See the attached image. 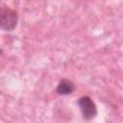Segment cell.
I'll return each mask as SVG.
<instances>
[{
  "mask_svg": "<svg viewBox=\"0 0 123 123\" xmlns=\"http://www.w3.org/2000/svg\"><path fill=\"white\" fill-rule=\"evenodd\" d=\"M18 22L17 12L9 8L2 7L0 9V28L5 32H12L15 29Z\"/></svg>",
  "mask_w": 123,
  "mask_h": 123,
  "instance_id": "cell-1",
  "label": "cell"
},
{
  "mask_svg": "<svg viewBox=\"0 0 123 123\" xmlns=\"http://www.w3.org/2000/svg\"><path fill=\"white\" fill-rule=\"evenodd\" d=\"M78 105L85 120H91L96 116L97 108L95 103L89 96H82L78 101Z\"/></svg>",
  "mask_w": 123,
  "mask_h": 123,
  "instance_id": "cell-2",
  "label": "cell"
},
{
  "mask_svg": "<svg viewBox=\"0 0 123 123\" xmlns=\"http://www.w3.org/2000/svg\"><path fill=\"white\" fill-rule=\"evenodd\" d=\"M75 90L74 83L69 79H62L56 88V91L59 95H69Z\"/></svg>",
  "mask_w": 123,
  "mask_h": 123,
  "instance_id": "cell-3",
  "label": "cell"
}]
</instances>
